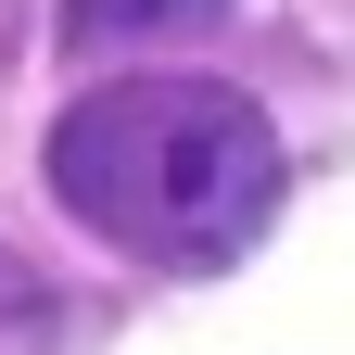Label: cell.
Returning <instances> with one entry per match:
<instances>
[{"label":"cell","instance_id":"obj_2","mask_svg":"<svg viewBox=\"0 0 355 355\" xmlns=\"http://www.w3.org/2000/svg\"><path fill=\"white\" fill-rule=\"evenodd\" d=\"M203 13H229V0H76L64 38H76V51H102L114 26H127V38H153V26H203Z\"/></svg>","mask_w":355,"mask_h":355},{"label":"cell","instance_id":"obj_1","mask_svg":"<svg viewBox=\"0 0 355 355\" xmlns=\"http://www.w3.org/2000/svg\"><path fill=\"white\" fill-rule=\"evenodd\" d=\"M51 191L140 266H229L279 216V127L229 76H114L51 127Z\"/></svg>","mask_w":355,"mask_h":355}]
</instances>
